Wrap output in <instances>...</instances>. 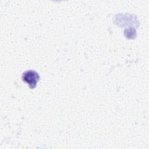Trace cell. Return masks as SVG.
I'll return each instance as SVG.
<instances>
[{
	"label": "cell",
	"instance_id": "1",
	"mask_svg": "<svg viewBox=\"0 0 149 149\" xmlns=\"http://www.w3.org/2000/svg\"><path fill=\"white\" fill-rule=\"evenodd\" d=\"M22 79L25 82L29 84L31 88H33L36 87L38 81L39 76L37 72L33 70H29L24 73Z\"/></svg>",
	"mask_w": 149,
	"mask_h": 149
}]
</instances>
